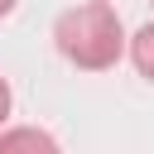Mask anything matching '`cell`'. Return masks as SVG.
Listing matches in <instances>:
<instances>
[{"mask_svg":"<svg viewBox=\"0 0 154 154\" xmlns=\"http://www.w3.org/2000/svg\"><path fill=\"white\" fill-rule=\"evenodd\" d=\"M14 5H19V0H0V19H5V14L14 10Z\"/></svg>","mask_w":154,"mask_h":154,"instance_id":"5","label":"cell"},{"mask_svg":"<svg viewBox=\"0 0 154 154\" xmlns=\"http://www.w3.org/2000/svg\"><path fill=\"white\" fill-rule=\"evenodd\" d=\"M130 58H135V67H140V77H149L154 82V19L130 38Z\"/></svg>","mask_w":154,"mask_h":154,"instance_id":"3","label":"cell"},{"mask_svg":"<svg viewBox=\"0 0 154 154\" xmlns=\"http://www.w3.org/2000/svg\"><path fill=\"white\" fill-rule=\"evenodd\" d=\"M0 154H58V140L38 125H14L0 135Z\"/></svg>","mask_w":154,"mask_h":154,"instance_id":"2","label":"cell"},{"mask_svg":"<svg viewBox=\"0 0 154 154\" xmlns=\"http://www.w3.org/2000/svg\"><path fill=\"white\" fill-rule=\"evenodd\" d=\"M5 116H10V82L0 77V120H5Z\"/></svg>","mask_w":154,"mask_h":154,"instance_id":"4","label":"cell"},{"mask_svg":"<svg viewBox=\"0 0 154 154\" xmlns=\"http://www.w3.org/2000/svg\"><path fill=\"white\" fill-rule=\"evenodd\" d=\"M53 43H58V53H63L72 67H82V72H106V67H116L120 53H125V29H120V14H116L111 0H82V5H72V10L58 14Z\"/></svg>","mask_w":154,"mask_h":154,"instance_id":"1","label":"cell"}]
</instances>
